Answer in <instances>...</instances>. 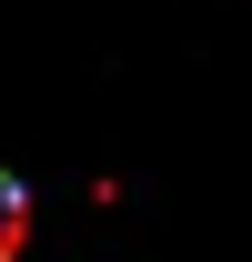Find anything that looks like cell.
<instances>
[{"label": "cell", "mask_w": 252, "mask_h": 262, "mask_svg": "<svg viewBox=\"0 0 252 262\" xmlns=\"http://www.w3.org/2000/svg\"><path fill=\"white\" fill-rule=\"evenodd\" d=\"M20 242H31V202H20V182L0 171V262H20Z\"/></svg>", "instance_id": "6da1fadb"}]
</instances>
